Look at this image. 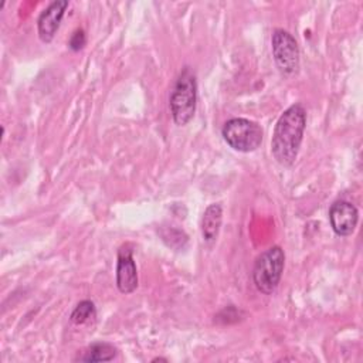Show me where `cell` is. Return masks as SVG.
Here are the masks:
<instances>
[{"mask_svg": "<svg viewBox=\"0 0 363 363\" xmlns=\"http://www.w3.org/2000/svg\"><path fill=\"white\" fill-rule=\"evenodd\" d=\"M272 57L281 74L291 77L299 71V47L292 34L284 28H275L271 37Z\"/></svg>", "mask_w": 363, "mask_h": 363, "instance_id": "5", "label": "cell"}, {"mask_svg": "<svg viewBox=\"0 0 363 363\" xmlns=\"http://www.w3.org/2000/svg\"><path fill=\"white\" fill-rule=\"evenodd\" d=\"M116 286L121 294H132L138 288V269L128 245H122L118 251Z\"/></svg>", "mask_w": 363, "mask_h": 363, "instance_id": "7", "label": "cell"}, {"mask_svg": "<svg viewBox=\"0 0 363 363\" xmlns=\"http://www.w3.org/2000/svg\"><path fill=\"white\" fill-rule=\"evenodd\" d=\"M359 221V211L350 201L337 200L329 208V223L339 237L350 235Z\"/></svg>", "mask_w": 363, "mask_h": 363, "instance_id": "6", "label": "cell"}, {"mask_svg": "<svg viewBox=\"0 0 363 363\" xmlns=\"http://www.w3.org/2000/svg\"><path fill=\"white\" fill-rule=\"evenodd\" d=\"M85 43H86V37H85L84 30H77V31L72 34V37L69 38L68 45H69V48H71L72 51H78V50H81V48L85 45Z\"/></svg>", "mask_w": 363, "mask_h": 363, "instance_id": "12", "label": "cell"}, {"mask_svg": "<svg viewBox=\"0 0 363 363\" xmlns=\"http://www.w3.org/2000/svg\"><path fill=\"white\" fill-rule=\"evenodd\" d=\"M306 126V111L301 104H294L278 118L272 139L271 152L282 166H291L299 152Z\"/></svg>", "mask_w": 363, "mask_h": 363, "instance_id": "1", "label": "cell"}, {"mask_svg": "<svg viewBox=\"0 0 363 363\" xmlns=\"http://www.w3.org/2000/svg\"><path fill=\"white\" fill-rule=\"evenodd\" d=\"M221 135L231 149L250 153L259 147L264 132L262 128L254 121L245 118H233L223 125Z\"/></svg>", "mask_w": 363, "mask_h": 363, "instance_id": "4", "label": "cell"}, {"mask_svg": "<svg viewBox=\"0 0 363 363\" xmlns=\"http://www.w3.org/2000/svg\"><path fill=\"white\" fill-rule=\"evenodd\" d=\"M197 82L190 67H184L179 74L170 94V112L176 125H187L196 112Z\"/></svg>", "mask_w": 363, "mask_h": 363, "instance_id": "2", "label": "cell"}, {"mask_svg": "<svg viewBox=\"0 0 363 363\" xmlns=\"http://www.w3.org/2000/svg\"><path fill=\"white\" fill-rule=\"evenodd\" d=\"M116 357V347L108 342H96L88 346L77 360L81 362H111Z\"/></svg>", "mask_w": 363, "mask_h": 363, "instance_id": "10", "label": "cell"}, {"mask_svg": "<svg viewBox=\"0 0 363 363\" xmlns=\"http://www.w3.org/2000/svg\"><path fill=\"white\" fill-rule=\"evenodd\" d=\"M285 265V254L279 245H272L264 252H261L252 268V281L255 288L271 295L278 288Z\"/></svg>", "mask_w": 363, "mask_h": 363, "instance_id": "3", "label": "cell"}, {"mask_svg": "<svg viewBox=\"0 0 363 363\" xmlns=\"http://www.w3.org/2000/svg\"><path fill=\"white\" fill-rule=\"evenodd\" d=\"M68 6L69 3L67 0H58V1H52L47 9L43 10L37 21L38 37L43 43L52 41L55 33L60 28L61 20Z\"/></svg>", "mask_w": 363, "mask_h": 363, "instance_id": "8", "label": "cell"}, {"mask_svg": "<svg viewBox=\"0 0 363 363\" xmlns=\"http://www.w3.org/2000/svg\"><path fill=\"white\" fill-rule=\"evenodd\" d=\"M96 316V309H95V305L92 301H81L75 308L74 311L71 312V322L75 323V325H84L86 323L88 320L94 319Z\"/></svg>", "mask_w": 363, "mask_h": 363, "instance_id": "11", "label": "cell"}, {"mask_svg": "<svg viewBox=\"0 0 363 363\" xmlns=\"http://www.w3.org/2000/svg\"><path fill=\"white\" fill-rule=\"evenodd\" d=\"M223 221V207L220 203H213L210 204L203 214L201 218V235L203 240L207 244H211L217 240V235L220 233Z\"/></svg>", "mask_w": 363, "mask_h": 363, "instance_id": "9", "label": "cell"}]
</instances>
